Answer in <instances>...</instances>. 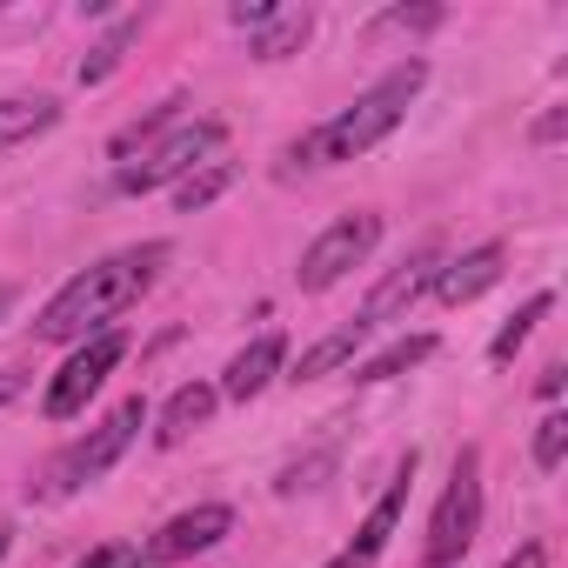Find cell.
<instances>
[{
    "mask_svg": "<svg viewBox=\"0 0 568 568\" xmlns=\"http://www.w3.org/2000/svg\"><path fill=\"white\" fill-rule=\"evenodd\" d=\"M168 241H141V247H121V254H108V261H94V267H81L68 288L41 308V322H34V335L41 342H88V335H101V328H114L148 288H154V274L168 267Z\"/></svg>",
    "mask_w": 568,
    "mask_h": 568,
    "instance_id": "obj_1",
    "label": "cell"
},
{
    "mask_svg": "<svg viewBox=\"0 0 568 568\" xmlns=\"http://www.w3.org/2000/svg\"><path fill=\"white\" fill-rule=\"evenodd\" d=\"M422 88H428V61H395L368 94H355V108H342L335 121H322L315 134H302L288 154H281V174H295V168H335V161H362L368 148H382V141L408 121V108H415Z\"/></svg>",
    "mask_w": 568,
    "mask_h": 568,
    "instance_id": "obj_2",
    "label": "cell"
},
{
    "mask_svg": "<svg viewBox=\"0 0 568 568\" xmlns=\"http://www.w3.org/2000/svg\"><path fill=\"white\" fill-rule=\"evenodd\" d=\"M141 428H148V402H141V395H128L101 428H88L74 448H61V455H54L48 488H54V495H81V488H94V481H101V475L134 448V435H141Z\"/></svg>",
    "mask_w": 568,
    "mask_h": 568,
    "instance_id": "obj_3",
    "label": "cell"
},
{
    "mask_svg": "<svg viewBox=\"0 0 568 568\" xmlns=\"http://www.w3.org/2000/svg\"><path fill=\"white\" fill-rule=\"evenodd\" d=\"M475 528H481V448H462V455H455V475H448V488H442V501H435V515H428L422 561H428V568H455V561L468 555Z\"/></svg>",
    "mask_w": 568,
    "mask_h": 568,
    "instance_id": "obj_4",
    "label": "cell"
},
{
    "mask_svg": "<svg viewBox=\"0 0 568 568\" xmlns=\"http://www.w3.org/2000/svg\"><path fill=\"white\" fill-rule=\"evenodd\" d=\"M375 241H382V214L375 207H355V214H342V221H328L308 247H302V267H295V288L302 295H328L335 281H348L368 254H375Z\"/></svg>",
    "mask_w": 568,
    "mask_h": 568,
    "instance_id": "obj_5",
    "label": "cell"
},
{
    "mask_svg": "<svg viewBox=\"0 0 568 568\" xmlns=\"http://www.w3.org/2000/svg\"><path fill=\"white\" fill-rule=\"evenodd\" d=\"M221 141H227V128H221V121H181V128H168L141 161L114 168V187H121V194H154V187H168V181L194 174L201 161H214V154H221Z\"/></svg>",
    "mask_w": 568,
    "mask_h": 568,
    "instance_id": "obj_6",
    "label": "cell"
},
{
    "mask_svg": "<svg viewBox=\"0 0 568 568\" xmlns=\"http://www.w3.org/2000/svg\"><path fill=\"white\" fill-rule=\"evenodd\" d=\"M121 355H128V335H121V328L88 335V342L61 362V375L48 382V402H41V408H48V422H74V415L101 395V382L121 368Z\"/></svg>",
    "mask_w": 568,
    "mask_h": 568,
    "instance_id": "obj_7",
    "label": "cell"
},
{
    "mask_svg": "<svg viewBox=\"0 0 568 568\" xmlns=\"http://www.w3.org/2000/svg\"><path fill=\"white\" fill-rule=\"evenodd\" d=\"M435 267H442V247H435V241H422V247H415L402 267H388V274L375 281V295L362 302V315H355V322H362L368 335H375V328H395V322H408V308H415V302L435 288Z\"/></svg>",
    "mask_w": 568,
    "mask_h": 568,
    "instance_id": "obj_8",
    "label": "cell"
},
{
    "mask_svg": "<svg viewBox=\"0 0 568 568\" xmlns=\"http://www.w3.org/2000/svg\"><path fill=\"white\" fill-rule=\"evenodd\" d=\"M227 535H234V508H227V501H201V508L161 521V528L148 535L141 561H148V568H161V561H187V555H207V548L227 541Z\"/></svg>",
    "mask_w": 568,
    "mask_h": 568,
    "instance_id": "obj_9",
    "label": "cell"
},
{
    "mask_svg": "<svg viewBox=\"0 0 568 568\" xmlns=\"http://www.w3.org/2000/svg\"><path fill=\"white\" fill-rule=\"evenodd\" d=\"M501 261H508L501 241H481V247L442 261V267H435V295H442V308H468L475 295H488L495 281H501Z\"/></svg>",
    "mask_w": 568,
    "mask_h": 568,
    "instance_id": "obj_10",
    "label": "cell"
},
{
    "mask_svg": "<svg viewBox=\"0 0 568 568\" xmlns=\"http://www.w3.org/2000/svg\"><path fill=\"white\" fill-rule=\"evenodd\" d=\"M408 488H415V448L402 455L395 481L382 488V501L368 508V521H362V528H355V541H348V555H355L362 568H375V561H382V548H388V535H395V521H402V508H408Z\"/></svg>",
    "mask_w": 568,
    "mask_h": 568,
    "instance_id": "obj_11",
    "label": "cell"
},
{
    "mask_svg": "<svg viewBox=\"0 0 568 568\" xmlns=\"http://www.w3.org/2000/svg\"><path fill=\"white\" fill-rule=\"evenodd\" d=\"M281 368H288V342L267 328V335H254V342L227 362V375H221V388H214V395H227V402H254Z\"/></svg>",
    "mask_w": 568,
    "mask_h": 568,
    "instance_id": "obj_12",
    "label": "cell"
},
{
    "mask_svg": "<svg viewBox=\"0 0 568 568\" xmlns=\"http://www.w3.org/2000/svg\"><path fill=\"white\" fill-rule=\"evenodd\" d=\"M214 408H221L214 382H181V388L168 395L161 422H154V442H161V448H181L194 428H207V422H214Z\"/></svg>",
    "mask_w": 568,
    "mask_h": 568,
    "instance_id": "obj_13",
    "label": "cell"
},
{
    "mask_svg": "<svg viewBox=\"0 0 568 568\" xmlns=\"http://www.w3.org/2000/svg\"><path fill=\"white\" fill-rule=\"evenodd\" d=\"M61 121V101H48V94H8L0 101V154L8 148H28L34 134H48Z\"/></svg>",
    "mask_w": 568,
    "mask_h": 568,
    "instance_id": "obj_14",
    "label": "cell"
},
{
    "mask_svg": "<svg viewBox=\"0 0 568 568\" xmlns=\"http://www.w3.org/2000/svg\"><path fill=\"white\" fill-rule=\"evenodd\" d=\"M362 342H368V328H362V322H348V328L322 335L315 348H302V362H295L288 375H295V382H322V375H335V368H348V375H355V355H362Z\"/></svg>",
    "mask_w": 568,
    "mask_h": 568,
    "instance_id": "obj_15",
    "label": "cell"
},
{
    "mask_svg": "<svg viewBox=\"0 0 568 568\" xmlns=\"http://www.w3.org/2000/svg\"><path fill=\"white\" fill-rule=\"evenodd\" d=\"M234 181H241V161H221V154H214V161H201L194 174L174 181V207H181V214H201V207H214Z\"/></svg>",
    "mask_w": 568,
    "mask_h": 568,
    "instance_id": "obj_16",
    "label": "cell"
},
{
    "mask_svg": "<svg viewBox=\"0 0 568 568\" xmlns=\"http://www.w3.org/2000/svg\"><path fill=\"white\" fill-rule=\"evenodd\" d=\"M308 34H315V14L308 8H281L267 28H254V61H288V54L308 48Z\"/></svg>",
    "mask_w": 568,
    "mask_h": 568,
    "instance_id": "obj_17",
    "label": "cell"
},
{
    "mask_svg": "<svg viewBox=\"0 0 568 568\" xmlns=\"http://www.w3.org/2000/svg\"><path fill=\"white\" fill-rule=\"evenodd\" d=\"M141 41V14H121L114 28H108V41H94L88 48V61H81V88H101L121 61H128V48Z\"/></svg>",
    "mask_w": 568,
    "mask_h": 568,
    "instance_id": "obj_18",
    "label": "cell"
},
{
    "mask_svg": "<svg viewBox=\"0 0 568 568\" xmlns=\"http://www.w3.org/2000/svg\"><path fill=\"white\" fill-rule=\"evenodd\" d=\"M428 355H435V335H402V342H388L375 362H362V375H355V382H395V375L422 368Z\"/></svg>",
    "mask_w": 568,
    "mask_h": 568,
    "instance_id": "obj_19",
    "label": "cell"
},
{
    "mask_svg": "<svg viewBox=\"0 0 568 568\" xmlns=\"http://www.w3.org/2000/svg\"><path fill=\"white\" fill-rule=\"evenodd\" d=\"M181 108H187V101H161V108H154V114H141L134 128H121V134L108 141V154H114V161H134V148L148 154V148H154V141H161V134L181 121Z\"/></svg>",
    "mask_w": 568,
    "mask_h": 568,
    "instance_id": "obj_20",
    "label": "cell"
},
{
    "mask_svg": "<svg viewBox=\"0 0 568 568\" xmlns=\"http://www.w3.org/2000/svg\"><path fill=\"white\" fill-rule=\"evenodd\" d=\"M548 308H555V295H528V302H521V315H508V322L495 328V342H488V362H495V368H508V362H515V348L535 335V322H541Z\"/></svg>",
    "mask_w": 568,
    "mask_h": 568,
    "instance_id": "obj_21",
    "label": "cell"
},
{
    "mask_svg": "<svg viewBox=\"0 0 568 568\" xmlns=\"http://www.w3.org/2000/svg\"><path fill=\"white\" fill-rule=\"evenodd\" d=\"M561 455H568V415H561V408H548V415L535 422V468H541V475H555V468H561Z\"/></svg>",
    "mask_w": 568,
    "mask_h": 568,
    "instance_id": "obj_22",
    "label": "cell"
},
{
    "mask_svg": "<svg viewBox=\"0 0 568 568\" xmlns=\"http://www.w3.org/2000/svg\"><path fill=\"white\" fill-rule=\"evenodd\" d=\"M428 28H442V8H388L375 21V34H428Z\"/></svg>",
    "mask_w": 568,
    "mask_h": 568,
    "instance_id": "obj_23",
    "label": "cell"
},
{
    "mask_svg": "<svg viewBox=\"0 0 568 568\" xmlns=\"http://www.w3.org/2000/svg\"><path fill=\"white\" fill-rule=\"evenodd\" d=\"M74 568H148V561H141V548H134V541H101V548H88Z\"/></svg>",
    "mask_w": 568,
    "mask_h": 568,
    "instance_id": "obj_24",
    "label": "cell"
},
{
    "mask_svg": "<svg viewBox=\"0 0 568 568\" xmlns=\"http://www.w3.org/2000/svg\"><path fill=\"white\" fill-rule=\"evenodd\" d=\"M335 468V455H308V462H295V468H281V495H302V488H315V475H328Z\"/></svg>",
    "mask_w": 568,
    "mask_h": 568,
    "instance_id": "obj_25",
    "label": "cell"
},
{
    "mask_svg": "<svg viewBox=\"0 0 568 568\" xmlns=\"http://www.w3.org/2000/svg\"><path fill=\"white\" fill-rule=\"evenodd\" d=\"M274 14H281L274 0H234V8H227V21H234V28H267Z\"/></svg>",
    "mask_w": 568,
    "mask_h": 568,
    "instance_id": "obj_26",
    "label": "cell"
},
{
    "mask_svg": "<svg viewBox=\"0 0 568 568\" xmlns=\"http://www.w3.org/2000/svg\"><path fill=\"white\" fill-rule=\"evenodd\" d=\"M501 568H548V548H541V541H521V548H515Z\"/></svg>",
    "mask_w": 568,
    "mask_h": 568,
    "instance_id": "obj_27",
    "label": "cell"
},
{
    "mask_svg": "<svg viewBox=\"0 0 568 568\" xmlns=\"http://www.w3.org/2000/svg\"><path fill=\"white\" fill-rule=\"evenodd\" d=\"M561 128H568V108H555V114H541V121H535V141H561Z\"/></svg>",
    "mask_w": 568,
    "mask_h": 568,
    "instance_id": "obj_28",
    "label": "cell"
},
{
    "mask_svg": "<svg viewBox=\"0 0 568 568\" xmlns=\"http://www.w3.org/2000/svg\"><path fill=\"white\" fill-rule=\"evenodd\" d=\"M535 395H541V402H555V395H561V368H541V382H535Z\"/></svg>",
    "mask_w": 568,
    "mask_h": 568,
    "instance_id": "obj_29",
    "label": "cell"
},
{
    "mask_svg": "<svg viewBox=\"0 0 568 568\" xmlns=\"http://www.w3.org/2000/svg\"><path fill=\"white\" fill-rule=\"evenodd\" d=\"M14 395H21V375H14V368H0V408H8Z\"/></svg>",
    "mask_w": 568,
    "mask_h": 568,
    "instance_id": "obj_30",
    "label": "cell"
},
{
    "mask_svg": "<svg viewBox=\"0 0 568 568\" xmlns=\"http://www.w3.org/2000/svg\"><path fill=\"white\" fill-rule=\"evenodd\" d=\"M8 308H14V288H8V281H0V322H8Z\"/></svg>",
    "mask_w": 568,
    "mask_h": 568,
    "instance_id": "obj_31",
    "label": "cell"
},
{
    "mask_svg": "<svg viewBox=\"0 0 568 568\" xmlns=\"http://www.w3.org/2000/svg\"><path fill=\"white\" fill-rule=\"evenodd\" d=\"M328 568H362V561H355V555H348V548H342V555H335V561H328Z\"/></svg>",
    "mask_w": 568,
    "mask_h": 568,
    "instance_id": "obj_32",
    "label": "cell"
},
{
    "mask_svg": "<svg viewBox=\"0 0 568 568\" xmlns=\"http://www.w3.org/2000/svg\"><path fill=\"white\" fill-rule=\"evenodd\" d=\"M0 555H8V528H0Z\"/></svg>",
    "mask_w": 568,
    "mask_h": 568,
    "instance_id": "obj_33",
    "label": "cell"
}]
</instances>
